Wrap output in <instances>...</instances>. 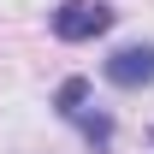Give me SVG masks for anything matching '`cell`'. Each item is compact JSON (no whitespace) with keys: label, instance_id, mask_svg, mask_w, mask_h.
Wrapping results in <instances>:
<instances>
[{"label":"cell","instance_id":"cell-3","mask_svg":"<svg viewBox=\"0 0 154 154\" xmlns=\"http://www.w3.org/2000/svg\"><path fill=\"white\" fill-rule=\"evenodd\" d=\"M101 77H107L113 89H148V83H154V42H131V48L107 54Z\"/></svg>","mask_w":154,"mask_h":154},{"label":"cell","instance_id":"cell-2","mask_svg":"<svg viewBox=\"0 0 154 154\" xmlns=\"http://www.w3.org/2000/svg\"><path fill=\"white\" fill-rule=\"evenodd\" d=\"M119 24V12L107 6V0H59L54 12H48V30H54L59 42H95V36H107Z\"/></svg>","mask_w":154,"mask_h":154},{"label":"cell","instance_id":"cell-1","mask_svg":"<svg viewBox=\"0 0 154 154\" xmlns=\"http://www.w3.org/2000/svg\"><path fill=\"white\" fill-rule=\"evenodd\" d=\"M54 113L65 119V125H77L95 154H113V131L119 125H113V113H101L95 101H89V77H65V83H59L54 89Z\"/></svg>","mask_w":154,"mask_h":154},{"label":"cell","instance_id":"cell-4","mask_svg":"<svg viewBox=\"0 0 154 154\" xmlns=\"http://www.w3.org/2000/svg\"><path fill=\"white\" fill-rule=\"evenodd\" d=\"M148 142H154V136H148Z\"/></svg>","mask_w":154,"mask_h":154}]
</instances>
